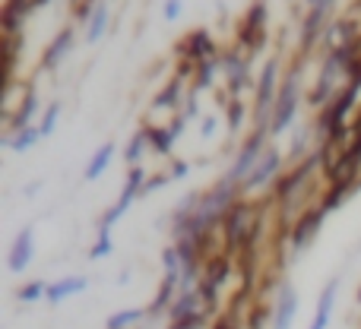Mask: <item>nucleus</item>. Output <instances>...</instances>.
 Listing matches in <instances>:
<instances>
[{"label": "nucleus", "instance_id": "obj_1", "mask_svg": "<svg viewBox=\"0 0 361 329\" xmlns=\"http://www.w3.org/2000/svg\"><path fill=\"white\" fill-rule=\"evenodd\" d=\"M295 111H298V76H288L286 86L279 89V99H276V111H273V120H269V133L286 130V127L295 120Z\"/></svg>", "mask_w": 361, "mask_h": 329}, {"label": "nucleus", "instance_id": "obj_2", "mask_svg": "<svg viewBox=\"0 0 361 329\" xmlns=\"http://www.w3.org/2000/svg\"><path fill=\"white\" fill-rule=\"evenodd\" d=\"M143 187H146V174H143V168H133L130 178H127V184H124V190H121V197H118V203H114V209L108 212L105 222H102V228H111V225L118 222V218L124 216L127 209H130V203L137 199V193H143Z\"/></svg>", "mask_w": 361, "mask_h": 329}, {"label": "nucleus", "instance_id": "obj_3", "mask_svg": "<svg viewBox=\"0 0 361 329\" xmlns=\"http://www.w3.org/2000/svg\"><path fill=\"white\" fill-rule=\"evenodd\" d=\"M263 152H267V149H263V133H254V137L244 143V149L238 152V162H235V168H231L228 178L231 180H241V184H244V180H247V174L254 171L257 162L263 159Z\"/></svg>", "mask_w": 361, "mask_h": 329}, {"label": "nucleus", "instance_id": "obj_4", "mask_svg": "<svg viewBox=\"0 0 361 329\" xmlns=\"http://www.w3.org/2000/svg\"><path fill=\"white\" fill-rule=\"evenodd\" d=\"M295 314H298V294H295V288L286 282V285H279V298H276L273 329H292Z\"/></svg>", "mask_w": 361, "mask_h": 329}, {"label": "nucleus", "instance_id": "obj_5", "mask_svg": "<svg viewBox=\"0 0 361 329\" xmlns=\"http://www.w3.org/2000/svg\"><path fill=\"white\" fill-rule=\"evenodd\" d=\"M32 254H35V231L23 228L16 235V241H13V247H10V260H6L10 273H23V269L32 263Z\"/></svg>", "mask_w": 361, "mask_h": 329}, {"label": "nucleus", "instance_id": "obj_6", "mask_svg": "<svg viewBox=\"0 0 361 329\" xmlns=\"http://www.w3.org/2000/svg\"><path fill=\"white\" fill-rule=\"evenodd\" d=\"M250 231H254V212H250L244 203L235 206V209L228 212V241L244 244L250 237Z\"/></svg>", "mask_w": 361, "mask_h": 329}, {"label": "nucleus", "instance_id": "obj_7", "mask_svg": "<svg viewBox=\"0 0 361 329\" xmlns=\"http://www.w3.org/2000/svg\"><path fill=\"white\" fill-rule=\"evenodd\" d=\"M324 216H326L324 209L307 212V216L301 218L298 225H295V235H292V250H295V254H301V250H305L307 244L314 241V235H317V228H320V222H324Z\"/></svg>", "mask_w": 361, "mask_h": 329}, {"label": "nucleus", "instance_id": "obj_8", "mask_svg": "<svg viewBox=\"0 0 361 329\" xmlns=\"http://www.w3.org/2000/svg\"><path fill=\"white\" fill-rule=\"evenodd\" d=\"M279 162H282V159H279V152H276V149H267V152H263V159H260V162H257V168L247 174V180H244V187H247V190H254V187H263L269 178H273L276 171H279Z\"/></svg>", "mask_w": 361, "mask_h": 329}, {"label": "nucleus", "instance_id": "obj_9", "mask_svg": "<svg viewBox=\"0 0 361 329\" xmlns=\"http://www.w3.org/2000/svg\"><path fill=\"white\" fill-rule=\"evenodd\" d=\"M80 292H86V279H82V275H73V279L51 282V285H48V294H44V298H48L51 304H61V301H67L70 294H80Z\"/></svg>", "mask_w": 361, "mask_h": 329}, {"label": "nucleus", "instance_id": "obj_10", "mask_svg": "<svg viewBox=\"0 0 361 329\" xmlns=\"http://www.w3.org/2000/svg\"><path fill=\"white\" fill-rule=\"evenodd\" d=\"M336 292H339V282L333 279L330 285L324 288V294H320V304H317V317H314L311 329H326V326H330V317H333V304H336Z\"/></svg>", "mask_w": 361, "mask_h": 329}, {"label": "nucleus", "instance_id": "obj_11", "mask_svg": "<svg viewBox=\"0 0 361 329\" xmlns=\"http://www.w3.org/2000/svg\"><path fill=\"white\" fill-rule=\"evenodd\" d=\"M38 139H42V130H38V127H19V130H10V137H6L4 143L10 146L13 152H25V149H32Z\"/></svg>", "mask_w": 361, "mask_h": 329}, {"label": "nucleus", "instance_id": "obj_12", "mask_svg": "<svg viewBox=\"0 0 361 329\" xmlns=\"http://www.w3.org/2000/svg\"><path fill=\"white\" fill-rule=\"evenodd\" d=\"M70 44H73V32L70 29H63L61 35L54 38V44H51L48 51H44V67H57V63L63 61V57H67V51H70Z\"/></svg>", "mask_w": 361, "mask_h": 329}, {"label": "nucleus", "instance_id": "obj_13", "mask_svg": "<svg viewBox=\"0 0 361 329\" xmlns=\"http://www.w3.org/2000/svg\"><path fill=\"white\" fill-rule=\"evenodd\" d=\"M184 51H187L190 57H197V61H209V54H212V38L206 35V32H193Z\"/></svg>", "mask_w": 361, "mask_h": 329}, {"label": "nucleus", "instance_id": "obj_14", "mask_svg": "<svg viewBox=\"0 0 361 329\" xmlns=\"http://www.w3.org/2000/svg\"><path fill=\"white\" fill-rule=\"evenodd\" d=\"M111 156H114V146H111V143H105V146H102V149L92 156V162H89V168H86V180H95V178H99V174L105 171L108 165H111Z\"/></svg>", "mask_w": 361, "mask_h": 329}, {"label": "nucleus", "instance_id": "obj_15", "mask_svg": "<svg viewBox=\"0 0 361 329\" xmlns=\"http://www.w3.org/2000/svg\"><path fill=\"white\" fill-rule=\"evenodd\" d=\"M273 86H276V61H269L267 67H263V76H260V95H257V101H260L263 111H267L269 99H273Z\"/></svg>", "mask_w": 361, "mask_h": 329}, {"label": "nucleus", "instance_id": "obj_16", "mask_svg": "<svg viewBox=\"0 0 361 329\" xmlns=\"http://www.w3.org/2000/svg\"><path fill=\"white\" fill-rule=\"evenodd\" d=\"M180 127H184V120H178V124H171L169 130H152L149 133V139H152V146H156L159 152H169L171 149V143H175V139L180 137Z\"/></svg>", "mask_w": 361, "mask_h": 329}, {"label": "nucleus", "instance_id": "obj_17", "mask_svg": "<svg viewBox=\"0 0 361 329\" xmlns=\"http://www.w3.org/2000/svg\"><path fill=\"white\" fill-rule=\"evenodd\" d=\"M105 25H108V10H105V4L99 6V10L92 13V19H89V32H86V42L89 44H95L102 38V32H105Z\"/></svg>", "mask_w": 361, "mask_h": 329}, {"label": "nucleus", "instance_id": "obj_18", "mask_svg": "<svg viewBox=\"0 0 361 329\" xmlns=\"http://www.w3.org/2000/svg\"><path fill=\"white\" fill-rule=\"evenodd\" d=\"M143 317H149V311H121V314H114V317L108 320V329H127V326L140 323Z\"/></svg>", "mask_w": 361, "mask_h": 329}, {"label": "nucleus", "instance_id": "obj_19", "mask_svg": "<svg viewBox=\"0 0 361 329\" xmlns=\"http://www.w3.org/2000/svg\"><path fill=\"white\" fill-rule=\"evenodd\" d=\"M114 250L111 244V228H99V241L92 244V250H89V260H102V256H108Z\"/></svg>", "mask_w": 361, "mask_h": 329}, {"label": "nucleus", "instance_id": "obj_20", "mask_svg": "<svg viewBox=\"0 0 361 329\" xmlns=\"http://www.w3.org/2000/svg\"><path fill=\"white\" fill-rule=\"evenodd\" d=\"M57 118H61V105H51L48 111H44V118H42V124H38V130H42V137H51L54 133V127H57Z\"/></svg>", "mask_w": 361, "mask_h": 329}, {"label": "nucleus", "instance_id": "obj_21", "mask_svg": "<svg viewBox=\"0 0 361 329\" xmlns=\"http://www.w3.org/2000/svg\"><path fill=\"white\" fill-rule=\"evenodd\" d=\"M146 139H149V133H137V137L130 139V149H127V162H140V159H143V146H146Z\"/></svg>", "mask_w": 361, "mask_h": 329}, {"label": "nucleus", "instance_id": "obj_22", "mask_svg": "<svg viewBox=\"0 0 361 329\" xmlns=\"http://www.w3.org/2000/svg\"><path fill=\"white\" fill-rule=\"evenodd\" d=\"M44 294H48V288H44L42 282H32V285L19 288V301H38V298H44Z\"/></svg>", "mask_w": 361, "mask_h": 329}, {"label": "nucleus", "instance_id": "obj_23", "mask_svg": "<svg viewBox=\"0 0 361 329\" xmlns=\"http://www.w3.org/2000/svg\"><path fill=\"white\" fill-rule=\"evenodd\" d=\"M48 0H10L6 4V10H13V13H19V16H25L29 10H35V6H44Z\"/></svg>", "mask_w": 361, "mask_h": 329}, {"label": "nucleus", "instance_id": "obj_24", "mask_svg": "<svg viewBox=\"0 0 361 329\" xmlns=\"http://www.w3.org/2000/svg\"><path fill=\"white\" fill-rule=\"evenodd\" d=\"M212 73H216V63H212V61H203V67H200V80H197V86H212Z\"/></svg>", "mask_w": 361, "mask_h": 329}, {"label": "nucleus", "instance_id": "obj_25", "mask_svg": "<svg viewBox=\"0 0 361 329\" xmlns=\"http://www.w3.org/2000/svg\"><path fill=\"white\" fill-rule=\"evenodd\" d=\"M175 95H178V82H171V86L165 89V92L156 99V108H171V101H175Z\"/></svg>", "mask_w": 361, "mask_h": 329}, {"label": "nucleus", "instance_id": "obj_26", "mask_svg": "<svg viewBox=\"0 0 361 329\" xmlns=\"http://www.w3.org/2000/svg\"><path fill=\"white\" fill-rule=\"evenodd\" d=\"M180 10H184L180 0H165V19H169V23H175V19L180 16Z\"/></svg>", "mask_w": 361, "mask_h": 329}, {"label": "nucleus", "instance_id": "obj_27", "mask_svg": "<svg viewBox=\"0 0 361 329\" xmlns=\"http://www.w3.org/2000/svg\"><path fill=\"white\" fill-rule=\"evenodd\" d=\"M169 184V178L165 174H159V178H152V180H146V187H143V193H152V190H159V187H165Z\"/></svg>", "mask_w": 361, "mask_h": 329}, {"label": "nucleus", "instance_id": "obj_28", "mask_svg": "<svg viewBox=\"0 0 361 329\" xmlns=\"http://www.w3.org/2000/svg\"><path fill=\"white\" fill-rule=\"evenodd\" d=\"M330 4H333V0H307V6H311L314 13H324V10H330Z\"/></svg>", "mask_w": 361, "mask_h": 329}, {"label": "nucleus", "instance_id": "obj_29", "mask_svg": "<svg viewBox=\"0 0 361 329\" xmlns=\"http://www.w3.org/2000/svg\"><path fill=\"white\" fill-rule=\"evenodd\" d=\"M307 143V130H298V133H295V143H292V152H298L301 149V146H305Z\"/></svg>", "mask_w": 361, "mask_h": 329}, {"label": "nucleus", "instance_id": "obj_30", "mask_svg": "<svg viewBox=\"0 0 361 329\" xmlns=\"http://www.w3.org/2000/svg\"><path fill=\"white\" fill-rule=\"evenodd\" d=\"M203 133H206V137H212V133H216V118H206L203 120Z\"/></svg>", "mask_w": 361, "mask_h": 329}, {"label": "nucleus", "instance_id": "obj_31", "mask_svg": "<svg viewBox=\"0 0 361 329\" xmlns=\"http://www.w3.org/2000/svg\"><path fill=\"white\" fill-rule=\"evenodd\" d=\"M184 174H187V165L184 162H178L175 168H171V178H184Z\"/></svg>", "mask_w": 361, "mask_h": 329}, {"label": "nucleus", "instance_id": "obj_32", "mask_svg": "<svg viewBox=\"0 0 361 329\" xmlns=\"http://www.w3.org/2000/svg\"><path fill=\"white\" fill-rule=\"evenodd\" d=\"M216 329H235V326H231L228 320H219V323H216Z\"/></svg>", "mask_w": 361, "mask_h": 329}]
</instances>
